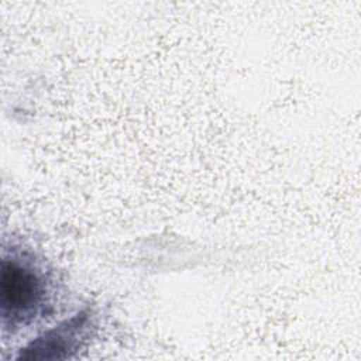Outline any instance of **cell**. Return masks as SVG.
Segmentation results:
<instances>
[{
    "instance_id": "2",
    "label": "cell",
    "mask_w": 361,
    "mask_h": 361,
    "mask_svg": "<svg viewBox=\"0 0 361 361\" xmlns=\"http://www.w3.org/2000/svg\"><path fill=\"white\" fill-rule=\"evenodd\" d=\"M90 324V317L87 313L80 312L71 317L69 320L61 323L52 330L45 331L41 337L30 343L21 358L24 360H51L66 357V353L75 350Z\"/></svg>"
},
{
    "instance_id": "1",
    "label": "cell",
    "mask_w": 361,
    "mask_h": 361,
    "mask_svg": "<svg viewBox=\"0 0 361 361\" xmlns=\"http://www.w3.org/2000/svg\"><path fill=\"white\" fill-rule=\"evenodd\" d=\"M49 276L27 251H4L0 276V303L4 329H18L45 314L49 306Z\"/></svg>"
}]
</instances>
